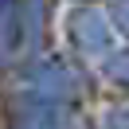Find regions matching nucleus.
<instances>
[{"label": "nucleus", "mask_w": 129, "mask_h": 129, "mask_svg": "<svg viewBox=\"0 0 129 129\" xmlns=\"http://www.w3.org/2000/svg\"><path fill=\"white\" fill-rule=\"evenodd\" d=\"M113 20H117L121 31H129V0H117L113 4Z\"/></svg>", "instance_id": "6"}, {"label": "nucleus", "mask_w": 129, "mask_h": 129, "mask_svg": "<svg viewBox=\"0 0 129 129\" xmlns=\"http://www.w3.org/2000/svg\"><path fill=\"white\" fill-rule=\"evenodd\" d=\"M106 74H110L117 86L129 90V51H121V55H113L110 63H106Z\"/></svg>", "instance_id": "4"}, {"label": "nucleus", "mask_w": 129, "mask_h": 129, "mask_svg": "<svg viewBox=\"0 0 129 129\" xmlns=\"http://www.w3.org/2000/svg\"><path fill=\"white\" fill-rule=\"evenodd\" d=\"M106 129H129V106H117L106 113Z\"/></svg>", "instance_id": "5"}, {"label": "nucleus", "mask_w": 129, "mask_h": 129, "mask_svg": "<svg viewBox=\"0 0 129 129\" xmlns=\"http://www.w3.org/2000/svg\"><path fill=\"white\" fill-rule=\"evenodd\" d=\"M31 86H35V94L47 98V102H67V98L78 94V78H74L59 59L35 67V71H31Z\"/></svg>", "instance_id": "1"}, {"label": "nucleus", "mask_w": 129, "mask_h": 129, "mask_svg": "<svg viewBox=\"0 0 129 129\" xmlns=\"http://www.w3.org/2000/svg\"><path fill=\"white\" fill-rule=\"evenodd\" d=\"M12 121L20 129H59L63 125V106L59 102H47V98H20L12 106Z\"/></svg>", "instance_id": "2"}, {"label": "nucleus", "mask_w": 129, "mask_h": 129, "mask_svg": "<svg viewBox=\"0 0 129 129\" xmlns=\"http://www.w3.org/2000/svg\"><path fill=\"white\" fill-rule=\"evenodd\" d=\"M71 35L78 43V51H86V55H106L110 51V24L98 12H74L71 16Z\"/></svg>", "instance_id": "3"}]
</instances>
